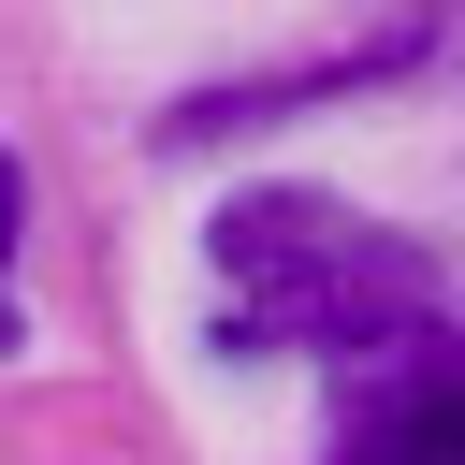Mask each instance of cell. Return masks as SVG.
Instances as JSON below:
<instances>
[{
    "label": "cell",
    "mask_w": 465,
    "mask_h": 465,
    "mask_svg": "<svg viewBox=\"0 0 465 465\" xmlns=\"http://www.w3.org/2000/svg\"><path fill=\"white\" fill-rule=\"evenodd\" d=\"M203 276H218V334L232 349H320V363H349V349L436 320L421 247H392L334 189H247V203H218Z\"/></svg>",
    "instance_id": "1"
},
{
    "label": "cell",
    "mask_w": 465,
    "mask_h": 465,
    "mask_svg": "<svg viewBox=\"0 0 465 465\" xmlns=\"http://www.w3.org/2000/svg\"><path fill=\"white\" fill-rule=\"evenodd\" d=\"M320 465H465V334L407 320L334 363V436Z\"/></svg>",
    "instance_id": "2"
},
{
    "label": "cell",
    "mask_w": 465,
    "mask_h": 465,
    "mask_svg": "<svg viewBox=\"0 0 465 465\" xmlns=\"http://www.w3.org/2000/svg\"><path fill=\"white\" fill-rule=\"evenodd\" d=\"M0 262H15V160H0Z\"/></svg>",
    "instance_id": "3"
},
{
    "label": "cell",
    "mask_w": 465,
    "mask_h": 465,
    "mask_svg": "<svg viewBox=\"0 0 465 465\" xmlns=\"http://www.w3.org/2000/svg\"><path fill=\"white\" fill-rule=\"evenodd\" d=\"M0 363H15V305H0Z\"/></svg>",
    "instance_id": "4"
}]
</instances>
